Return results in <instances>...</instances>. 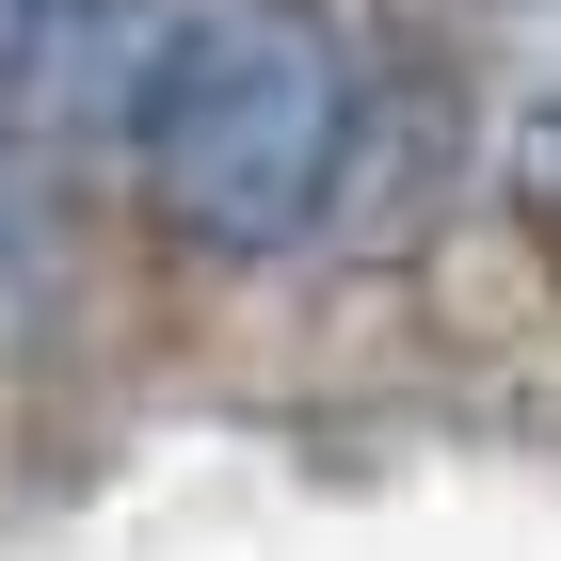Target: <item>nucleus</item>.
Listing matches in <instances>:
<instances>
[{
    "label": "nucleus",
    "instance_id": "1",
    "mask_svg": "<svg viewBox=\"0 0 561 561\" xmlns=\"http://www.w3.org/2000/svg\"><path fill=\"white\" fill-rule=\"evenodd\" d=\"M369 145V48L337 0H193L129 96L145 209L193 257H289L321 241Z\"/></svg>",
    "mask_w": 561,
    "mask_h": 561
},
{
    "label": "nucleus",
    "instance_id": "2",
    "mask_svg": "<svg viewBox=\"0 0 561 561\" xmlns=\"http://www.w3.org/2000/svg\"><path fill=\"white\" fill-rule=\"evenodd\" d=\"M0 16H33V33H96V16H161V0H0Z\"/></svg>",
    "mask_w": 561,
    "mask_h": 561
},
{
    "label": "nucleus",
    "instance_id": "3",
    "mask_svg": "<svg viewBox=\"0 0 561 561\" xmlns=\"http://www.w3.org/2000/svg\"><path fill=\"white\" fill-rule=\"evenodd\" d=\"M529 193H546V209H561V81L529 96Z\"/></svg>",
    "mask_w": 561,
    "mask_h": 561
},
{
    "label": "nucleus",
    "instance_id": "4",
    "mask_svg": "<svg viewBox=\"0 0 561 561\" xmlns=\"http://www.w3.org/2000/svg\"><path fill=\"white\" fill-rule=\"evenodd\" d=\"M0 289H16V209H0Z\"/></svg>",
    "mask_w": 561,
    "mask_h": 561
}]
</instances>
